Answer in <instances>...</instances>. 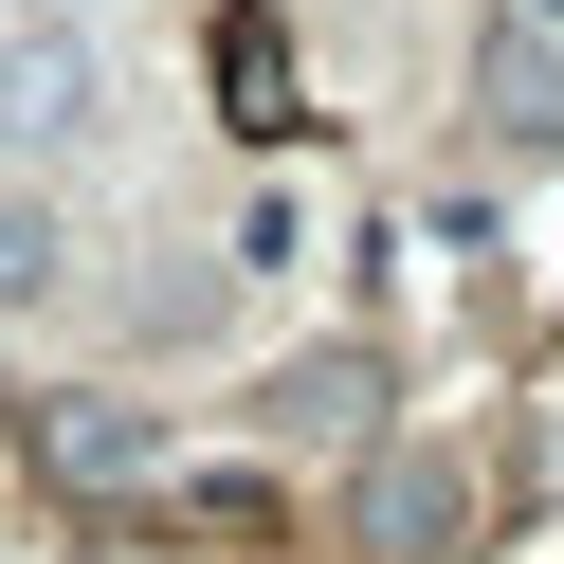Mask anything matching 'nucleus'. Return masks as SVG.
<instances>
[{"instance_id":"4","label":"nucleus","mask_w":564,"mask_h":564,"mask_svg":"<svg viewBox=\"0 0 564 564\" xmlns=\"http://www.w3.org/2000/svg\"><path fill=\"white\" fill-rule=\"evenodd\" d=\"M365 401H382V382H365V346H328V365H292V382H273V419H292V437H365Z\"/></svg>"},{"instance_id":"1","label":"nucleus","mask_w":564,"mask_h":564,"mask_svg":"<svg viewBox=\"0 0 564 564\" xmlns=\"http://www.w3.org/2000/svg\"><path fill=\"white\" fill-rule=\"evenodd\" d=\"M19 455H37V491H74V510H128V491H164V401L55 382V401H19Z\"/></svg>"},{"instance_id":"5","label":"nucleus","mask_w":564,"mask_h":564,"mask_svg":"<svg viewBox=\"0 0 564 564\" xmlns=\"http://www.w3.org/2000/svg\"><path fill=\"white\" fill-rule=\"evenodd\" d=\"M55 292V219H37V200H0V310H37Z\"/></svg>"},{"instance_id":"2","label":"nucleus","mask_w":564,"mask_h":564,"mask_svg":"<svg viewBox=\"0 0 564 564\" xmlns=\"http://www.w3.org/2000/svg\"><path fill=\"white\" fill-rule=\"evenodd\" d=\"M91 128V37L37 19V37H0V147H74Z\"/></svg>"},{"instance_id":"3","label":"nucleus","mask_w":564,"mask_h":564,"mask_svg":"<svg viewBox=\"0 0 564 564\" xmlns=\"http://www.w3.org/2000/svg\"><path fill=\"white\" fill-rule=\"evenodd\" d=\"M455 510H474V491H455V455H382L365 474V564H455Z\"/></svg>"}]
</instances>
